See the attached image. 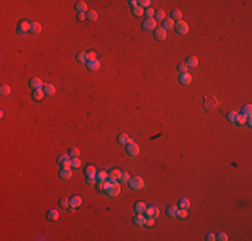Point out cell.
<instances>
[{"mask_svg":"<svg viewBox=\"0 0 252 241\" xmlns=\"http://www.w3.org/2000/svg\"><path fill=\"white\" fill-rule=\"evenodd\" d=\"M129 186L133 190H141L142 187H144V179L138 176L133 177V178L129 179Z\"/></svg>","mask_w":252,"mask_h":241,"instance_id":"obj_1","label":"cell"},{"mask_svg":"<svg viewBox=\"0 0 252 241\" xmlns=\"http://www.w3.org/2000/svg\"><path fill=\"white\" fill-rule=\"evenodd\" d=\"M174 28H176L177 34H180V35H185L189 31V26H188V23H185L184 20H178L177 23H174Z\"/></svg>","mask_w":252,"mask_h":241,"instance_id":"obj_2","label":"cell"},{"mask_svg":"<svg viewBox=\"0 0 252 241\" xmlns=\"http://www.w3.org/2000/svg\"><path fill=\"white\" fill-rule=\"evenodd\" d=\"M121 193V185L118 184L117 181H113L111 186H110L109 190H106V194L109 195V197H117L118 194Z\"/></svg>","mask_w":252,"mask_h":241,"instance_id":"obj_3","label":"cell"},{"mask_svg":"<svg viewBox=\"0 0 252 241\" xmlns=\"http://www.w3.org/2000/svg\"><path fill=\"white\" fill-rule=\"evenodd\" d=\"M142 28L145 31H153V29L157 28V20L155 19H146V20L142 23Z\"/></svg>","mask_w":252,"mask_h":241,"instance_id":"obj_4","label":"cell"},{"mask_svg":"<svg viewBox=\"0 0 252 241\" xmlns=\"http://www.w3.org/2000/svg\"><path fill=\"white\" fill-rule=\"evenodd\" d=\"M126 153H127L130 157H137V155L139 154V146L137 143H129L127 146H126Z\"/></svg>","mask_w":252,"mask_h":241,"instance_id":"obj_5","label":"cell"},{"mask_svg":"<svg viewBox=\"0 0 252 241\" xmlns=\"http://www.w3.org/2000/svg\"><path fill=\"white\" fill-rule=\"evenodd\" d=\"M72 176V171H71V166H62L60 171H59V177L62 179H70Z\"/></svg>","mask_w":252,"mask_h":241,"instance_id":"obj_6","label":"cell"},{"mask_svg":"<svg viewBox=\"0 0 252 241\" xmlns=\"http://www.w3.org/2000/svg\"><path fill=\"white\" fill-rule=\"evenodd\" d=\"M217 104V101L213 98V96H208V98H205V101H204V109L206 110V111H209V110L214 109Z\"/></svg>","mask_w":252,"mask_h":241,"instance_id":"obj_7","label":"cell"},{"mask_svg":"<svg viewBox=\"0 0 252 241\" xmlns=\"http://www.w3.org/2000/svg\"><path fill=\"white\" fill-rule=\"evenodd\" d=\"M145 214H146V217H152V218L155 220L160 216V210H158L157 206H149V208H146V210H145Z\"/></svg>","mask_w":252,"mask_h":241,"instance_id":"obj_8","label":"cell"},{"mask_svg":"<svg viewBox=\"0 0 252 241\" xmlns=\"http://www.w3.org/2000/svg\"><path fill=\"white\" fill-rule=\"evenodd\" d=\"M43 82L40 78H34V79L29 80V87L34 88V90H42L43 88Z\"/></svg>","mask_w":252,"mask_h":241,"instance_id":"obj_9","label":"cell"},{"mask_svg":"<svg viewBox=\"0 0 252 241\" xmlns=\"http://www.w3.org/2000/svg\"><path fill=\"white\" fill-rule=\"evenodd\" d=\"M58 163L60 166H71V158L67 154H62L58 157Z\"/></svg>","mask_w":252,"mask_h":241,"instance_id":"obj_10","label":"cell"},{"mask_svg":"<svg viewBox=\"0 0 252 241\" xmlns=\"http://www.w3.org/2000/svg\"><path fill=\"white\" fill-rule=\"evenodd\" d=\"M154 37L157 40H165L166 37V31L162 28V27H157L154 29Z\"/></svg>","mask_w":252,"mask_h":241,"instance_id":"obj_11","label":"cell"},{"mask_svg":"<svg viewBox=\"0 0 252 241\" xmlns=\"http://www.w3.org/2000/svg\"><path fill=\"white\" fill-rule=\"evenodd\" d=\"M29 28H31V23H28V21H21L18 27L19 35H24L27 31H29Z\"/></svg>","mask_w":252,"mask_h":241,"instance_id":"obj_12","label":"cell"},{"mask_svg":"<svg viewBox=\"0 0 252 241\" xmlns=\"http://www.w3.org/2000/svg\"><path fill=\"white\" fill-rule=\"evenodd\" d=\"M178 80H180V83H181V84L188 86V84H190V83H192V76H190L189 72H185V74L180 75Z\"/></svg>","mask_w":252,"mask_h":241,"instance_id":"obj_13","label":"cell"},{"mask_svg":"<svg viewBox=\"0 0 252 241\" xmlns=\"http://www.w3.org/2000/svg\"><path fill=\"white\" fill-rule=\"evenodd\" d=\"M86 64H87V68L90 70V71H98L99 67H101V63H99L98 59H95V60H88Z\"/></svg>","mask_w":252,"mask_h":241,"instance_id":"obj_14","label":"cell"},{"mask_svg":"<svg viewBox=\"0 0 252 241\" xmlns=\"http://www.w3.org/2000/svg\"><path fill=\"white\" fill-rule=\"evenodd\" d=\"M46 217H47L48 221L54 222V221H56V220L59 218V212L55 210V209H51V210L47 212V216H46Z\"/></svg>","mask_w":252,"mask_h":241,"instance_id":"obj_15","label":"cell"},{"mask_svg":"<svg viewBox=\"0 0 252 241\" xmlns=\"http://www.w3.org/2000/svg\"><path fill=\"white\" fill-rule=\"evenodd\" d=\"M145 220H146V217L142 216V213H137V216L134 217L133 222L136 225H138V226H145Z\"/></svg>","mask_w":252,"mask_h":241,"instance_id":"obj_16","label":"cell"},{"mask_svg":"<svg viewBox=\"0 0 252 241\" xmlns=\"http://www.w3.org/2000/svg\"><path fill=\"white\" fill-rule=\"evenodd\" d=\"M82 205V198L79 197V195H72L71 198H70V206H72V208H78V206Z\"/></svg>","mask_w":252,"mask_h":241,"instance_id":"obj_17","label":"cell"},{"mask_svg":"<svg viewBox=\"0 0 252 241\" xmlns=\"http://www.w3.org/2000/svg\"><path fill=\"white\" fill-rule=\"evenodd\" d=\"M29 32L34 35L36 34H40L42 32V26H40V23H38V21H34V23H31V28H29Z\"/></svg>","mask_w":252,"mask_h":241,"instance_id":"obj_18","label":"cell"},{"mask_svg":"<svg viewBox=\"0 0 252 241\" xmlns=\"http://www.w3.org/2000/svg\"><path fill=\"white\" fill-rule=\"evenodd\" d=\"M75 10L78 11V12H83L86 13L87 12V4H86L85 1H77V4H75Z\"/></svg>","mask_w":252,"mask_h":241,"instance_id":"obj_19","label":"cell"},{"mask_svg":"<svg viewBox=\"0 0 252 241\" xmlns=\"http://www.w3.org/2000/svg\"><path fill=\"white\" fill-rule=\"evenodd\" d=\"M198 64V59L196 58V56H189V58L186 59V62H185V66L189 68V67H196Z\"/></svg>","mask_w":252,"mask_h":241,"instance_id":"obj_20","label":"cell"},{"mask_svg":"<svg viewBox=\"0 0 252 241\" xmlns=\"http://www.w3.org/2000/svg\"><path fill=\"white\" fill-rule=\"evenodd\" d=\"M119 176H121V171L118 170V169H113V170L109 173V179L110 181H118V179H119Z\"/></svg>","mask_w":252,"mask_h":241,"instance_id":"obj_21","label":"cell"},{"mask_svg":"<svg viewBox=\"0 0 252 241\" xmlns=\"http://www.w3.org/2000/svg\"><path fill=\"white\" fill-rule=\"evenodd\" d=\"M131 12H133V15L134 16H137V18H139V16H142L145 13V11H144V8L141 7V5H136V7H133L131 8Z\"/></svg>","mask_w":252,"mask_h":241,"instance_id":"obj_22","label":"cell"},{"mask_svg":"<svg viewBox=\"0 0 252 241\" xmlns=\"http://www.w3.org/2000/svg\"><path fill=\"white\" fill-rule=\"evenodd\" d=\"M166 214H168L169 217H177V214H178V208L174 205L169 206L168 209H166Z\"/></svg>","mask_w":252,"mask_h":241,"instance_id":"obj_23","label":"cell"},{"mask_svg":"<svg viewBox=\"0 0 252 241\" xmlns=\"http://www.w3.org/2000/svg\"><path fill=\"white\" fill-rule=\"evenodd\" d=\"M107 178H109V174H107L106 171H99V173H97V176H95L97 182H105Z\"/></svg>","mask_w":252,"mask_h":241,"instance_id":"obj_24","label":"cell"},{"mask_svg":"<svg viewBox=\"0 0 252 241\" xmlns=\"http://www.w3.org/2000/svg\"><path fill=\"white\" fill-rule=\"evenodd\" d=\"M43 91H44L46 95H54L55 94V87L52 84H44L43 86Z\"/></svg>","mask_w":252,"mask_h":241,"instance_id":"obj_25","label":"cell"},{"mask_svg":"<svg viewBox=\"0 0 252 241\" xmlns=\"http://www.w3.org/2000/svg\"><path fill=\"white\" fill-rule=\"evenodd\" d=\"M134 210H136V213H145V210H146L145 202H137L134 205Z\"/></svg>","mask_w":252,"mask_h":241,"instance_id":"obj_26","label":"cell"},{"mask_svg":"<svg viewBox=\"0 0 252 241\" xmlns=\"http://www.w3.org/2000/svg\"><path fill=\"white\" fill-rule=\"evenodd\" d=\"M43 96H44V91L42 90H34V93H32V98L35 99V101H42Z\"/></svg>","mask_w":252,"mask_h":241,"instance_id":"obj_27","label":"cell"},{"mask_svg":"<svg viewBox=\"0 0 252 241\" xmlns=\"http://www.w3.org/2000/svg\"><path fill=\"white\" fill-rule=\"evenodd\" d=\"M162 28L165 29H172V28H174V21H173V19H165L164 20V26H162Z\"/></svg>","mask_w":252,"mask_h":241,"instance_id":"obj_28","label":"cell"},{"mask_svg":"<svg viewBox=\"0 0 252 241\" xmlns=\"http://www.w3.org/2000/svg\"><path fill=\"white\" fill-rule=\"evenodd\" d=\"M178 206H180V209H188L190 206V201L188 200V198H181V200L178 201Z\"/></svg>","mask_w":252,"mask_h":241,"instance_id":"obj_29","label":"cell"},{"mask_svg":"<svg viewBox=\"0 0 252 241\" xmlns=\"http://www.w3.org/2000/svg\"><path fill=\"white\" fill-rule=\"evenodd\" d=\"M77 60L79 62V63H87V62H88L87 54H86V52H79L77 55Z\"/></svg>","mask_w":252,"mask_h":241,"instance_id":"obj_30","label":"cell"},{"mask_svg":"<svg viewBox=\"0 0 252 241\" xmlns=\"http://www.w3.org/2000/svg\"><path fill=\"white\" fill-rule=\"evenodd\" d=\"M0 94H1L3 96H7L11 94V87L8 84H3L1 87H0Z\"/></svg>","mask_w":252,"mask_h":241,"instance_id":"obj_31","label":"cell"},{"mask_svg":"<svg viewBox=\"0 0 252 241\" xmlns=\"http://www.w3.org/2000/svg\"><path fill=\"white\" fill-rule=\"evenodd\" d=\"M251 114H252V106L248 103L243 107V115H245L247 118H251Z\"/></svg>","mask_w":252,"mask_h":241,"instance_id":"obj_32","label":"cell"},{"mask_svg":"<svg viewBox=\"0 0 252 241\" xmlns=\"http://www.w3.org/2000/svg\"><path fill=\"white\" fill-rule=\"evenodd\" d=\"M245 122H247V117H245V115H243V114H239L237 118H236V121H235V123H236V125H239V126H243Z\"/></svg>","mask_w":252,"mask_h":241,"instance_id":"obj_33","label":"cell"},{"mask_svg":"<svg viewBox=\"0 0 252 241\" xmlns=\"http://www.w3.org/2000/svg\"><path fill=\"white\" fill-rule=\"evenodd\" d=\"M127 141H129V135H127V134L122 133V134H119V135H118V142H119L121 145H127Z\"/></svg>","mask_w":252,"mask_h":241,"instance_id":"obj_34","label":"cell"},{"mask_svg":"<svg viewBox=\"0 0 252 241\" xmlns=\"http://www.w3.org/2000/svg\"><path fill=\"white\" fill-rule=\"evenodd\" d=\"M97 176V170L94 166H87L86 168V177H95Z\"/></svg>","mask_w":252,"mask_h":241,"instance_id":"obj_35","label":"cell"},{"mask_svg":"<svg viewBox=\"0 0 252 241\" xmlns=\"http://www.w3.org/2000/svg\"><path fill=\"white\" fill-rule=\"evenodd\" d=\"M154 16H155V20H157V23L158 21H161V20H165V12H164L162 10H158L157 12H154Z\"/></svg>","mask_w":252,"mask_h":241,"instance_id":"obj_36","label":"cell"},{"mask_svg":"<svg viewBox=\"0 0 252 241\" xmlns=\"http://www.w3.org/2000/svg\"><path fill=\"white\" fill-rule=\"evenodd\" d=\"M80 166H82V161H80L78 157L72 158V159H71V168L72 169H79Z\"/></svg>","mask_w":252,"mask_h":241,"instance_id":"obj_37","label":"cell"},{"mask_svg":"<svg viewBox=\"0 0 252 241\" xmlns=\"http://www.w3.org/2000/svg\"><path fill=\"white\" fill-rule=\"evenodd\" d=\"M237 115H239V112H236V111H229V112L227 114V121H228V122H235L236 118H237Z\"/></svg>","mask_w":252,"mask_h":241,"instance_id":"obj_38","label":"cell"},{"mask_svg":"<svg viewBox=\"0 0 252 241\" xmlns=\"http://www.w3.org/2000/svg\"><path fill=\"white\" fill-rule=\"evenodd\" d=\"M86 18L88 19V20H95L97 18H98V13L95 12V11H87V12H86Z\"/></svg>","mask_w":252,"mask_h":241,"instance_id":"obj_39","label":"cell"},{"mask_svg":"<svg viewBox=\"0 0 252 241\" xmlns=\"http://www.w3.org/2000/svg\"><path fill=\"white\" fill-rule=\"evenodd\" d=\"M129 179H130V176H129V173H121L119 179H118V181L122 182V184H126V182H129Z\"/></svg>","mask_w":252,"mask_h":241,"instance_id":"obj_40","label":"cell"},{"mask_svg":"<svg viewBox=\"0 0 252 241\" xmlns=\"http://www.w3.org/2000/svg\"><path fill=\"white\" fill-rule=\"evenodd\" d=\"M59 206L67 209L70 206V200H69V198H60V200H59Z\"/></svg>","mask_w":252,"mask_h":241,"instance_id":"obj_41","label":"cell"},{"mask_svg":"<svg viewBox=\"0 0 252 241\" xmlns=\"http://www.w3.org/2000/svg\"><path fill=\"white\" fill-rule=\"evenodd\" d=\"M181 18H182V13H181V11H178V10H174L173 12H172V19H176V20L178 21V20H181Z\"/></svg>","mask_w":252,"mask_h":241,"instance_id":"obj_42","label":"cell"},{"mask_svg":"<svg viewBox=\"0 0 252 241\" xmlns=\"http://www.w3.org/2000/svg\"><path fill=\"white\" fill-rule=\"evenodd\" d=\"M177 217H180L181 220H185L188 217V209H178V214Z\"/></svg>","mask_w":252,"mask_h":241,"instance_id":"obj_43","label":"cell"},{"mask_svg":"<svg viewBox=\"0 0 252 241\" xmlns=\"http://www.w3.org/2000/svg\"><path fill=\"white\" fill-rule=\"evenodd\" d=\"M78 155H79V149H77V147H74V149H71V150H70V157L75 158V157H78Z\"/></svg>","mask_w":252,"mask_h":241,"instance_id":"obj_44","label":"cell"},{"mask_svg":"<svg viewBox=\"0 0 252 241\" xmlns=\"http://www.w3.org/2000/svg\"><path fill=\"white\" fill-rule=\"evenodd\" d=\"M153 225H154V218L147 217V218L145 220V226H153Z\"/></svg>","mask_w":252,"mask_h":241,"instance_id":"obj_45","label":"cell"},{"mask_svg":"<svg viewBox=\"0 0 252 241\" xmlns=\"http://www.w3.org/2000/svg\"><path fill=\"white\" fill-rule=\"evenodd\" d=\"M177 68H178V71L181 72V74H185V72H188V67L185 66V64H178V67H177Z\"/></svg>","mask_w":252,"mask_h":241,"instance_id":"obj_46","label":"cell"},{"mask_svg":"<svg viewBox=\"0 0 252 241\" xmlns=\"http://www.w3.org/2000/svg\"><path fill=\"white\" fill-rule=\"evenodd\" d=\"M145 15L147 16V19H152V18H153V15H154V11H153L152 8H147V10L145 11Z\"/></svg>","mask_w":252,"mask_h":241,"instance_id":"obj_47","label":"cell"},{"mask_svg":"<svg viewBox=\"0 0 252 241\" xmlns=\"http://www.w3.org/2000/svg\"><path fill=\"white\" fill-rule=\"evenodd\" d=\"M86 182H87L88 185H95L97 179H95V177H86Z\"/></svg>","mask_w":252,"mask_h":241,"instance_id":"obj_48","label":"cell"},{"mask_svg":"<svg viewBox=\"0 0 252 241\" xmlns=\"http://www.w3.org/2000/svg\"><path fill=\"white\" fill-rule=\"evenodd\" d=\"M138 3H139V5H141L142 8H144V7L147 8L150 4H152V1H150V0H142V1H138Z\"/></svg>","mask_w":252,"mask_h":241,"instance_id":"obj_49","label":"cell"},{"mask_svg":"<svg viewBox=\"0 0 252 241\" xmlns=\"http://www.w3.org/2000/svg\"><path fill=\"white\" fill-rule=\"evenodd\" d=\"M216 240H220V241H227V240H228V236L225 234V233H220V234L216 237Z\"/></svg>","mask_w":252,"mask_h":241,"instance_id":"obj_50","label":"cell"},{"mask_svg":"<svg viewBox=\"0 0 252 241\" xmlns=\"http://www.w3.org/2000/svg\"><path fill=\"white\" fill-rule=\"evenodd\" d=\"M102 184H103V190L106 192V190L110 189V186H111L113 181H105V182H102Z\"/></svg>","mask_w":252,"mask_h":241,"instance_id":"obj_51","label":"cell"},{"mask_svg":"<svg viewBox=\"0 0 252 241\" xmlns=\"http://www.w3.org/2000/svg\"><path fill=\"white\" fill-rule=\"evenodd\" d=\"M87 59H88V60H95V59H97V54L94 52V51L88 52V54H87Z\"/></svg>","mask_w":252,"mask_h":241,"instance_id":"obj_52","label":"cell"},{"mask_svg":"<svg viewBox=\"0 0 252 241\" xmlns=\"http://www.w3.org/2000/svg\"><path fill=\"white\" fill-rule=\"evenodd\" d=\"M206 240H208V241H213V240H216V236H214L213 233H208V236H206Z\"/></svg>","mask_w":252,"mask_h":241,"instance_id":"obj_53","label":"cell"},{"mask_svg":"<svg viewBox=\"0 0 252 241\" xmlns=\"http://www.w3.org/2000/svg\"><path fill=\"white\" fill-rule=\"evenodd\" d=\"M86 19V13H83V12H80V13H78V20H80V21H83Z\"/></svg>","mask_w":252,"mask_h":241,"instance_id":"obj_54","label":"cell"},{"mask_svg":"<svg viewBox=\"0 0 252 241\" xmlns=\"http://www.w3.org/2000/svg\"><path fill=\"white\" fill-rule=\"evenodd\" d=\"M131 5H133V7H136V5H138V1H136V0H131V1H129Z\"/></svg>","mask_w":252,"mask_h":241,"instance_id":"obj_55","label":"cell"}]
</instances>
